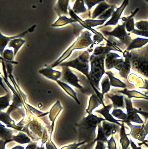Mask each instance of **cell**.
<instances>
[{
  "instance_id": "cell-1",
  "label": "cell",
  "mask_w": 148,
  "mask_h": 149,
  "mask_svg": "<svg viewBox=\"0 0 148 149\" xmlns=\"http://www.w3.org/2000/svg\"><path fill=\"white\" fill-rule=\"evenodd\" d=\"M105 120L92 113L84 118L77 125L79 129L80 140H84L86 142L93 140L96 136L97 126Z\"/></svg>"
},
{
  "instance_id": "cell-2",
  "label": "cell",
  "mask_w": 148,
  "mask_h": 149,
  "mask_svg": "<svg viewBox=\"0 0 148 149\" xmlns=\"http://www.w3.org/2000/svg\"><path fill=\"white\" fill-rule=\"evenodd\" d=\"M98 133L96 138L94 140V143L96 141L107 142L108 138L111 135L115 134L120 131L119 126L114 123L103 121L102 126L101 123L98 125Z\"/></svg>"
},
{
  "instance_id": "cell-3",
  "label": "cell",
  "mask_w": 148,
  "mask_h": 149,
  "mask_svg": "<svg viewBox=\"0 0 148 149\" xmlns=\"http://www.w3.org/2000/svg\"><path fill=\"white\" fill-rule=\"evenodd\" d=\"M104 73L103 59H96L91 63V70L89 74V80L99 91L100 90L99 82Z\"/></svg>"
},
{
  "instance_id": "cell-4",
  "label": "cell",
  "mask_w": 148,
  "mask_h": 149,
  "mask_svg": "<svg viewBox=\"0 0 148 149\" xmlns=\"http://www.w3.org/2000/svg\"><path fill=\"white\" fill-rule=\"evenodd\" d=\"M126 22L121 25H118L112 33V34L118 38L121 42L128 47L131 42L132 39L130 33H127L125 29Z\"/></svg>"
},
{
  "instance_id": "cell-5",
  "label": "cell",
  "mask_w": 148,
  "mask_h": 149,
  "mask_svg": "<svg viewBox=\"0 0 148 149\" xmlns=\"http://www.w3.org/2000/svg\"><path fill=\"white\" fill-rule=\"evenodd\" d=\"M130 128L129 133L127 135H131L134 139L142 142L145 140L148 132L144 125H134L129 123L128 125Z\"/></svg>"
},
{
  "instance_id": "cell-6",
  "label": "cell",
  "mask_w": 148,
  "mask_h": 149,
  "mask_svg": "<svg viewBox=\"0 0 148 149\" xmlns=\"http://www.w3.org/2000/svg\"><path fill=\"white\" fill-rule=\"evenodd\" d=\"M63 79L65 81L76 88H82L78 83L79 81L77 76L69 68H66L64 70Z\"/></svg>"
},
{
  "instance_id": "cell-7",
  "label": "cell",
  "mask_w": 148,
  "mask_h": 149,
  "mask_svg": "<svg viewBox=\"0 0 148 149\" xmlns=\"http://www.w3.org/2000/svg\"><path fill=\"white\" fill-rule=\"evenodd\" d=\"M67 65L81 72L89 79V66L87 61L80 62L77 60H76L68 63Z\"/></svg>"
},
{
  "instance_id": "cell-8",
  "label": "cell",
  "mask_w": 148,
  "mask_h": 149,
  "mask_svg": "<svg viewBox=\"0 0 148 149\" xmlns=\"http://www.w3.org/2000/svg\"><path fill=\"white\" fill-rule=\"evenodd\" d=\"M104 107L98 110L95 111V112L102 114L105 118L107 121L110 122L115 123L119 125H121L118 121H122L117 120L114 118L109 113V111L112 107V104H110L107 106H104Z\"/></svg>"
},
{
  "instance_id": "cell-9",
  "label": "cell",
  "mask_w": 148,
  "mask_h": 149,
  "mask_svg": "<svg viewBox=\"0 0 148 149\" xmlns=\"http://www.w3.org/2000/svg\"><path fill=\"white\" fill-rule=\"evenodd\" d=\"M148 42V38L137 37L132 39L126 50L129 51L134 49L142 47Z\"/></svg>"
},
{
  "instance_id": "cell-10",
  "label": "cell",
  "mask_w": 148,
  "mask_h": 149,
  "mask_svg": "<svg viewBox=\"0 0 148 149\" xmlns=\"http://www.w3.org/2000/svg\"><path fill=\"white\" fill-rule=\"evenodd\" d=\"M120 140L122 149H128L130 144V140L129 139L126 134L124 124H121V127L120 130Z\"/></svg>"
},
{
  "instance_id": "cell-11",
  "label": "cell",
  "mask_w": 148,
  "mask_h": 149,
  "mask_svg": "<svg viewBox=\"0 0 148 149\" xmlns=\"http://www.w3.org/2000/svg\"><path fill=\"white\" fill-rule=\"evenodd\" d=\"M101 102L96 95L93 94L90 98L87 111L89 113H91L94 109L101 104Z\"/></svg>"
},
{
  "instance_id": "cell-12",
  "label": "cell",
  "mask_w": 148,
  "mask_h": 149,
  "mask_svg": "<svg viewBox=\"0 0 148 149\" xmlns=\"http://www.w3.org/2000/svg\"><path fill=\"white\" fill-rule=\"evenodd\" d=\"M102 95L107 93L109 90L110 87V81L106 75L103 78L101 83Z\"/></svg>"
},
{
  "instance_id": "cell-13",
  "label": "cell",
  "mask_w": 148,
  "mask_h": 149,
  "mask_svg": "<svg viewBox=\"0 0 148 149\" xmlns=\"http://www.w3.org/2000/svg\"><path fill=\"white\" fill-rule=\"evenodd\" d=\"M109 97L112 100L114 107L116 108L122 106V99L121 96L114 95L111 96H109Z\"/></svg>"
},
{
  "instance_id": "cell-14",
  "label": "cell",
  "mask_w": 148,
  "mask_h": 149,
  "mask_svg": "<svg viewBox=\"0 0 148 149\" xmlns=\"http://www.w3.org/2000/svg\"><path fill=\"white\" fill-rule=\"evenodd\" d=\"M135 25L137 29L141 31H148V21H140L136 22Z\"/></svg>"
},
{
  "instance_id": "cell-15",
  "label": "cell",
  "mask_w": 148,
  "mask_h": 149,
  "mask_svg": "<svg viewBox=\"0 0 148 149\" xmlns=\"http://www.w3.org/2000/svg\"><path fill=\"white\" fill-rule=\"evenodd\" d=\"M135 25L134 18L132 17L126 21L125 28L127 31L131 32L135 29Z\"/></svg>"
},
{
  "instance_id": "cell-16",
  "label": "cell",
  "mask_w": 148,
  "mask_h": 149,
  "mask_svg": "<svg viewBox=\"0 0 148 149\" xmlns=\"http://www.w3.org/2000/svg\"><path fill=\"white\" fill-rule=\"evenodd\" d=\"M111 114L115 117L118 119L123 120L126 119V116L125 114L120 109H114L112 111Z\"/></svg>"
},
{
  "instance_id": "cell-17",
  "label": "cell",
  "mask_w": 148,
  "mask_h": 149,
  "mask_svg": "<svg viewBox=\"0 0 148 149\" xmlns=\"http://www.w3.org/2000/svg\"><path fill=\"white\" fill-rule=\"evenodd\" d=\"M16 141L21 143H25L28 142L29 141V139L25 135L20 134L14 137Z\"/></svg>"
},
{
  "instance_id": "cell-18",
  "label": "cell",
  "mask_w": 148,
  "mask_h": 149,
  "mask_svg": "<svg viewBox=\"0 0 148 149\" xmlns=\"http://www.w3.org/2000/svg\"><path fill=\"white\" fill-rule=\"evenodd\" d=\"M107 142L108 149H117L116 142L113 135Z\"/></svg>"
},
{
  "instance_id": "cell-19",
  "label": "cell",
  "mask_w": 148,
  "mask_h": 149,
  "mask_svg": "<svg viewBox=\"0 0 148 149\" xmlns=\"http://www.w3.org/2000/svg\"><path fill=\"white\" fill-rule=\"evenodd\" d=\"M86 141H82L78 143H74L73 144H70L67 146L63 147L62 149H77L80 145L84 144Z\"/></svg>"
},
{
  "instance_id": "cell-20",
  "label": "cell",
  "mask_w": 148,
  "mask_h": 149,
  "mask_svg": "<svg viewBox=\"0 0 148 149\" xmlns=\"http://www.w3.org/2000/svg\"><path fill=\"white\" fill-rule=\"evenodd\" d=\"M136 35L148 37V31L138 30L135 29L131 32Z\"/></svg>"
},
{
  "instance_id": "cell-21",
  "label": "cell",
  "mask_w": 148,
  "mask_h": 149,
  "mask_svg": "<svg viewBox=\"0 0 148 149\" xmlns=\"http://www.w3.org/2000/svg\"><path fill=\"white\" fill-rule=\"evenodd\" d=\"M106 146L104 142L97 141L95 149H106Z\"/></svg>"
},
{
  "instance_id": "cell-22",
  "label": "cell",
  "mask_w": 148,
  "mask_h": 149,
  "mask_svg": "<svg viewBox=\"0 0 148 149\" xmlns=\"http://www.w3.org/2000/svg\"><path fill=\"white\" fill-rule=\"evenodd\" d=\"M130 145L132 149H145L142 148L141 147H137L131 138H130Z\"/></svg>"
},
{
  "instance_id": "cell-23",
  "label": "cell",
  "mask_w": 148,
  "mask_h": 149,
  "mask_svg": "<svg viewBox=\"0 0 148 149\" xmlns=\"http://www.w3.org/2000/svg\"><path fill=\"white\" fill-rule=\"evenodd\" d=\"M88 145L86 144L79 147L77 149H87Z\"/></svg>"
},
{
  "instance_id": "cell-24",
  "label": "cell",
  "mask_w": 148,
  "mask_h": 149,
  "mask_svg": "<svg viewBox=\"0 0 148 149\" xmlns=\"http://www.w3.org/2000/svg\"><path fill=\"white\" fill-rule=\"evenodd\" d=\"M47 149H54L52 147L50 146V145H48V146H47Z\"/></svg>"
},
{
  "instance_id": "cell-25",
  "label": "cell",
  "mask_w": 148,
  "mask_h": 149,
  "mask_svg": "<svg viewBox=\"0 0 148 149\" xmlns=\"http://www.w3.org/2000/svg\"><path fill=\"white\" fill-rule=\"evenodd\" d=\"M23 149L21 147H16V149Z\"/></svg>"
},
{
  "instance_id": "cell-26",
  "label": "cell",
  "mask_w": 148,
  "mask_h": 149,
  "mask_svg": "<svg viewBox=\"0 0 148 149\" xmlns=\"http://www.w3.org/2000/svg\"><path fill=\"white\" fill-rule=\"evenodd\" d=\"M146 1L148 3V0H146Z\"/></svg>"
},
{
  "instance_id": "cell-27",
  "label": "cell",
  "mask_w": 148,
  "mask_h": 149,
  "mask_svg": "<svg viewBox=\"0 0 148 149\" xmlns=\"http://www.w3.org/2000/svg\"><path fill=\"white\" fill-rule=\"evenodd\" d=\"M129 148H128V149H129Z\"/></svg>"
},
{
  "instance_id": "cell-28",
  "label": "cell",
  "mask_w": 148,
  "mask_h": 149,
  "mask_svg": "<svg viewBox=\"0 0 148 149\" xmlns=\"http://www.w3.org/2000/svg\"></svg>"
}]
</instances>
